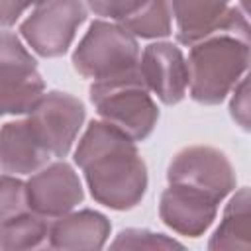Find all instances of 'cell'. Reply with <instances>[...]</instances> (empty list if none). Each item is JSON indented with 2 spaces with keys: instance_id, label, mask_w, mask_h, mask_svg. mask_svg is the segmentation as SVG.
Wrapping results in <instances>:
<instances>
[{
  "instance_id": "277c9868",
  "label": "cell",
  "mask_w": 251,
  "mask_h": 251,
  "mask_svg": "<svg viewBox=\"0 0 251 251\" xmlns=\"http://www.w3.org/2000/svg\"><path fill=\"white\" fill-rule=\"evenodd\" d=\"M139 47L120 24L96 20L73 53L75 71L92 80L112 78L137 69Z\"/></svg>"
},
{
  "instance_id": "5bb4252c",
  "label": "cell",
  "mask_w": 251,
  "mask_h": 251,
  "mask_svg": "<svg viewBox=\"0 0 251 251\" xmlns=\"http://www.w3.org/2000/svg\"><path fill=\"white\" fill-rule=\"evenodd\" d=\"M108 233V220L92 210L63 214V218L49 227L51 247H102Z\"/></svg>"
},
{
  "instance_id": "ac0fdd59",
  "label": "cell",
  "mask_w": 251,
  "mask_h": 251,
  "mask_svg": "<svg viewBox=\"0 0 251 251\" xmlns=\"http://www.w3.org/2000/svg\"><path fill=\"white\" fill-rule=\"evenodd\" d=\"M27 196L25 184L10 175L0 176V224L25 212Z\"/></svg>"
},
{
  "instance_id": "3957f363",
  "label": "cell",
  "mask_w": 251,
  "mask_h": 251,
  "mask_svg": "<svg viewBox=\"0 0 251 251\" xmlns=\"http://www.w3.org/2000/svg\"><path fill=\"white\" fill-rule=\"evenodd\" d=\"M90 100L104 122L116 126L133 141L145 139L159 120V110L137 69L112 78L94 80Z\"/></svg>"
},
{
  "instance_id": "9a60e30c",
  "label": "cell",
  "mask_w": 251,
  "mask_h": 251,
  "mask_svg": "<svg viewBox=\"0 0 251 251\" xmlns=\"http://www.w3.org/2000/svg\"><path fill=\"white\" fill-rule=\"evenodd\" d=\"M49 218L35 212H22L0 224V247H37L49 235Z\"/></svg>"
},
{
  "instance_id": "8992f818",
  "label": "cell",
  "mask_w": 251,
  "mask_h": 251,
  "mask_svg": "<svg viewBox=\"0 0 251 251\" xmlns=\"http://www.w3.org/2000/svg\"><path fill=\"white\" fill-rule=\"evenodd\" d=\"M86 18L84 0H47L22 22L20 31L41 57L63 55Z\"/></svg>"
},
{
  "instance_id": "e0dca14e",
  "label": "cell",
  "mask_w": 251,
  "mask_h": 251,
  "mask_svg": "<svg viewBox=\"0 0 251 251\" xmlns=\"http://www.w3.org/2000/svg\"><path fill=\"white\" fill-rule=\"evenodd\" d=\"M171 6L167 0H149L133 16L118 22L133 37H167L171 33Z\"/></svg>"
},
{
  "instance_id": "ba28073f",
  "label": "cell",
  "mask_w": 251,
  "mask_h": 251,
  "mask_svg": "<svg viewBox=\"0 0 251 251\" xmlns=\"http://www.w3.org/2000/svg\"><path fill=\"white\" fill-rule=\"evenodd\" d=\"M167 176L169 182L204 190L218 200L235 186V175L226 155L204 145H192L176 153L169 165Z\"/></svg>"
},
{
  "instance_id": "2e32d148",
  "label": "cell",
  "mask_w": 251,
  "mask_h": 251,
  "mask_svg": "<svg viewBox=\"0 0 251 251\" xmlns=\"http://www.w3.org/2000/svg\"><path fill=\"white\" fill-rule=\"evenodd\" d=\"M247 235H249V192L247 188H241L227 204L224 212V220L216 229L210 247H237L235 237H241V241L249 245Z\"/></svg>"
},
{
  "instance_id": "5b68a950",
  "label": "cell",
  "mask_w": 251,
  "mask_h": 251,
  "mask_svg": "<svg viewBox=\"0 0 251 251\" xmlns=\"http://www.w3.org/2000/svg\"><path fill=\"white\" fill-rule=\"evenodd\" d=\"M45 82L37 73L35 59L20 37L0 31V116L27 114L43 96Z\"/></svg>"
},
{
  "instance_id": "6da1fadb",
  "label": "cell",
  "mask_w": 251,
  "mask_h": 251,
  "mask_svg": "<svg viewBox=\"0 0 251 251\" xmlns=\"http://www.w3.org/2000/svg\"><path fill=\"white\" fill-rule=\"evenodd\" d=\"M90 194L114 210L133 208L147 188V171L129 135L108 122H92L75 151Z\"/></svg>"
},
{
  "instance_id": "7a4b0ae2",
  "label": "cell",
  "mask_w": 251,
  "mask_h": 251,
  "mask_svg": "<svg viewBox=\"0 0 251 251\" xmlns=\"http://www.w3.org/2000/svg\"><path fill=\"white\" fill-rule=\"evenodd\" d=\"M249 63V45L229 33L192 43L188 53V88L200 104H218L239 82Z\"/></svg>"
},
{
  "instance_id": "7c38bea8",
  "label": "cell",
  "mask_w": 251,
  "mask_h": 251,
  "mask_svg": "<svg viewBox=\"0 0 251 251\" xmlns=\"http://www.w3.org/2000/svg\"><path fill=\"white\" fill-rule=\"evenodd\" d=\"M51 159V151L27 118L8 122L0 129V167L4 173L31 175Z\"/></svg>"
},
{
  "instance_id": "ffe728a7",
  "label": "cell",
  "mask_w": 251,
  "mask_h": 251,
  "mask_svg": "<svg viewBox=\"0 0 251 251\" xmlns=\"http://www.w3.org/2000/svg\"><path fill=\"white\" fill-rule=\"evenodd\" d=\"M175 241L165 239L163 235H155L151 231L141 229H127L122 231L120 237L114 241V247H175Z\"/></svg>"
},
{
  "instance_id": "7402d4cb",
  "label": "cell",
  "mask_w": 251,
  "mask_h": 251,
  "mask_svg": "<svg viewBox=\"0 0 251 251\" xmlns=\"http://www.w3.org/2000/svg\"><path fill=\"white\" fill-rule=\"evenodd\" d=\"M47 0H0V25L8 27L20 20L29 6H39Z\"/></svg>"
},
{
  "instance_id": "52a82bcc",
  "label": "cell",
  "mask_w": 251,
  "mask_h": 251,
  "mask_svg": "<svg viewBox=\"0 0 251 251\" xmlns=\"http://www.w3.org/2000/svg\"><path fill=\"white\" fill-rule=\"evenodd\" d=\"M27 120L47 145L53 157H65L84 120V106L67 92H43L37 104L27 112Z\"/></svg>"
},
{
  "instance_id": "30bf717a",
  "label": "cell",
  "mask_w": 251,
  "mask_h": 251,
  "mask_svg": "<svg viewBox=\"0 0 251 251\" xmlns=\"http://www.w3.org/2000/svg\"><path fill=\"white\" fill-rule=\"evenodd\" d=\"M137 71L163 104H176L188 88V69L180 49L173 43H151L139 55Z\"/></svg>"
},
{
  "instance_id": "d6986e66",
  "label": "cell",
  "mask_w": 251,
  "mask_h": 251,
  "mask_svg": "<svg viewBox=\"0 0 251 251\" xmlns=\"http://www.w3.org/2000/svg\"><path fill=\"white\" fill-rule=\"evenodd\" d=\"M149 0H84L86 8H90L96 16L110 18L122 22L141 10Z\"/></svg>"
},
{
  "instance_id": "44dd1931",
  "label": "cell",
  "mask_w": 251,
  "mask_h": 251,
  "mask_svg": "<svg viewBox=\"0 0 251 251\" xmlns=\"http://www.w3.org/2000/svg\"><path fill=\"white\" fill-rule=\"evenodd\" d=\"M233 100H231V116L233 120L243 127L249 129V94H247V76L243 75L239 82L233 86Z\"/></svg>"
},
{
  "instance_id": "4fadbf2b",
  "label": "cell",
  "mask_w": 251,
  "mask_h": 251,
  "mask_svg": "<svg viewBox=\"0 0 251 251\" xmlns=\"http://www.w3.org/2000/svg\"><path fill=\"white\" fill-rule=\"evenodd\" d=\"M176 22V39L184 45L198 43L220 31L227 14V0H171Z\"/></svg>"
},
{
  "instance_id": "9c48e42d",
  "label": "cell",
  "mask_w": 251,
  "mask_h": 251,
  "mask_svg": "<svg viewBox=\"0 0 251 251\" xmlns=\"http://www.w3.org/2000/svg\"><path fill=\"white\" fill-rule=\"evenodd\" d=\"M27 206L45 218H57L73 210L82 200V186L71 165H45L25 182Z\"/></svg>"
},
{
  "instance_id": "8fae6325",
  "label": "cell",
  "mask_w": 251,
  "mask_h": 251,
  "mask_svg": "<svg viewBox=\"0 0 251 251\" xmlns=\"http://www.w3.org/2000/svg\"><path fill=\"white\" fill-rule=\"evenodd\" d=\"M218 202L220 200L216 196L204 190L171 182V186L161 196L159 212L169 227L178 233L196 237L212 224Z\"/></svg>"
}]
</instances>
